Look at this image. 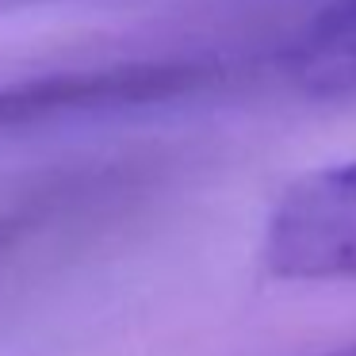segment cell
Masks as SVG:
<instances>
[{
	"label": "cell",
	"mask_w": 356,
	"mask_h": 356,
	"mask_svg": "<svg viewBox=\"0 0 356 356\" xmlns=\"http://www.w3.org/2000/svg\"><path fill=\"white\" fill-rule=\"evenodd\" d=\"M215 77V62L161 58V62H115L12 81V85H0V134H19L27 127H47L73 115H100V111L180 100V96L207 88Z\"/></svg>",
	"instance_id": "1"
},
{
	"label": "cell",
	"mask_w": 356,
	"mask_h": 356,
	"mask_svg": "<svg viewBox=\"0 0 356 356\" xmlns=\"http://www.w3.org/2000/svg\"><path fill=\"white\" fill-rule=\"evenodd\" d=\"M261 264L276 280H356V157L291 180L272 203Z\"/></svg>",
	"instance_id": "2"
},
{
	"label": "cell",
	"mask_w": 356,
	"mask_h": 356,
	"mask_svg": "<svg viewBox=\"0 0 356 356\" xmlns=\"http://www.w3.org/2000/svg\"><path fill=\"white\" fill-rule=\"evenodd\" d=\"M287 81L302 96H356V0H333L295 35L284 54Z\"/></svg>",
	"instance_id": "3"
},
{
	"label": "cell",
	"mask_w": 356,
	"mask_h": 356,
	"mask_svg": "<svg viewBox=\"0 0 356 356\" xmlns=\"http://www.w3.org/2000/svg\"><path fill=\"white\" fill-rule=\"evenodd\" d=\"M39 4H54V0H0V16H12V12H24V8H39Z\"/></svg>",
	"instance_id": "4"
},
{
	"label": "cell",
	"mask_w": 356,
	"mask_h": 356,
	"mask_svg": "<svg viewBox=\"0 0 356 356\" xmlns=\"http://www.w3.org/2000/svg\"><path fill=\"white\" fill-rule=\"evenodd\" d=\"M318 356H356V341H348L341 348H330V353H318Z\"/></svg>",
	"instance_id": "5"
},
{
	"label": "cell",
	"mask_w": 356,
	"mask_h": 356,
	"mask_svg": "<svg viewBox=\"0 0 356 356\" xmlns=\"http://www.w3.org/2000/svg\"><path fill=\"white\" fill-rule=\"evenodd\" d=\"M12 230H16V222H12V218H0V245H8Z\"/></svg>",
	"instance_id": "6"
}]
</instances>
